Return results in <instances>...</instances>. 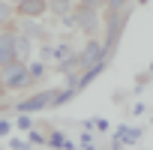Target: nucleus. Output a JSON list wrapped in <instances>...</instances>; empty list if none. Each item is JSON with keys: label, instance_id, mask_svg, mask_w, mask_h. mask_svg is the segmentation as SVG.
I'll use <instances>...</instances> for the list:
<instances>
[{"label": "nucleus", "instance_id": "7ed1b4c3", "mask_svg": "<svg viewBox=\"0 0 153 150\" xmlns=\"http://www.w3.org/2000/svg\"><path fill=\"white\" fill-rule=\"evenodd\" d=\"M54 96H57V90H45V93H36V96H30V99L18 102V105H15V111H18V114L45 111V108H51V105H54Z\"/></svg>", "mask_w": 153, "mask_h": 150}, {"label": "nucleus", "instance_id": "6ab92c4d", "mask_svg": "<svg viewBox=\"0 0 153 150\" xmlns=\"http://www.w3.org/2000/svg\"><path fill=\"white\" fill-rule=\"evenodd\" d=\"M93 129H99V132H105V129H108V120H102V117H99V120H93Z\"/></svg>", "mask_w": 153, "mask_h": 150}, {"label": "nucleus", "instance_id": "aec40b11", "mask_svg": "<svg viewBox=\"0 0 153 150\" xmlns=\"http://www.w3.org/2000/svg\"><path fill=\"white\" fill-rule=\"evenodd\" d=\"M30 141H33V144H45L48 138H45V135H39V132H30Z\"/></svg>", "mask_w": 153, "mask_h": 150}, {"label": "nucleus", "instance_id": "393cba45", "mask_svg": "<svg viewBox=\"0 0 153 150\" xmlns=\"http://www.w3.org/2000/svg\"><path fill=\"white\" fill-rule=\"evenodd\" d=\"M0 96H3V90H0Z\"/></svg>", "mask_w": 153, "mask_h": 150}, {"label": "nucleus", "instance_id": "39448f33", "mask_svg": "<svg viewBox=\"0 0 153 150\" xmlns=\"http://www.w3.org/2000/svg\"><path fill=\"white\" fill-rule=\"evenodd\" d=\"M15 60V30H0V69Z\"/></svg>", "mask_w": 153, "mask_h": 150}, {"label": "nucleus", "instance_id": "5701e85b", "mask_svg": "<svg viewBox=\"0 0 153 150\" xmlns=\"http://www.w3.org/2000/svg\"><path fill=\"white\" fill-rule=\"evenodd\" d=\"M66 150H75V147H72V144H66Z\"/></svg>", "mask_w": 153, "mask_h": 150}, {"label": "nucleus", "instance_id": "ddd939ff", "mask_svg": "<svg viewBox=\"0 0 153 150\" xmlns=\"http://www.w3.org/2000/svg\"><path fill=\"white\" fill-rule=\"evenodd\" d=\"M9 18H12V3L0 0V24H9Z\"/></svg>", "mask_w": 153, "mask_h": 150}, {"label": "nucleus", "instance_id": "2eb2a0df", "mask_svg": "<svg viewBox=\"0 0 153 150\" xmlns=\"http://www.w3.org/2000/svg\"><path fill=\"white\" fill-rule=\"evenodd\" d=\"M15 126H18V129H21V132H30V129H33V120H30V117H27V114H21V117H18V120H15Z\"/></svg>", "mask_w": 153, "mask_h": 150}, {"label": "nucleus", "instance_id": "412c9836", "mask_svg": "<svg viewBox=\"0 0 153 150\" xmlns=\"http://www.w3.org/2000/svg\"><path fill=\"white\" fill-rule=\"evenodd\" d=\"M9 129H12V126H9V120L0 117V135H9Z\"/></svg>", "mask_w": 153, "mask_h": 150}, {"label": "nucleus", "instance_id": "a211bd4d", "mask_svg": "<svg viewBox=\"0 0 153 150\" xmlns=\"http://www.w3.org/2000/svg\"><path fill=\"white\" fill-rule=\"evenodd\" d=\"M99 3H105V0H78V6H90V9H99Z\"/></svg>", "mask_w": 153, "mask_h": 150}, {"label": "nucleus", "instance_id": "9d476101", "mask_svg": "<svg viewBox=\"0 0 153 150\" xmlns=\"http://www.w3.org/2000/svg\"><path fill=\"white\" fill-rule=\"evenodd\" d=\"M21 33H24L27 39H48V33H45L36 21H24V30H21Z\"/></svg>", "mask_w": 153, "mask_h": 150}, {"label": "nucleus", "instance_id": "4468645a", "mask_svg": "<svg viewBox=\"0 0 153 150\" xmlns=\"http://www.w3.org/2000/svg\"><path fill=\"white\" fill-rule=\"evenodd\" d=\"M105 3H108V12H111V15H120V12L126 9L129 0H105Z\"/></svg>", "mask_w": 153, "mask_h": 150}, {"label": "nucleus", "instance_id": "0eeeda50", "mask_svg": "<svg viewBox=\"0 0 153 150\" xmlns=\"http://www.w3.org/2000/svg\"><path fill=\"white\" fill-rule=\"evenodd\" d=\"M15 60H21V63L30 60V39L24 33H15Z\"/></svg>", "mask_w": 153, "mask_h": 150}, {"label": "nucleus", "instance_id": "423d86ee", "mask_svg": "<svg viewBox=\"0 0 153 150\" xmlns=\"http://www.w3.org/2000/svg\"><path fill=\"white\" fill-rule=\"evenodd\" d=\"M15 12L24 15V18H39L42 12H48V3L45 0H21V3L15 6Z\"/></svg>", "mask_w": 153, "mask_h": 150}, {"label": "nucleus", "instance_id": "b1692460", "mask_svg": "<svg viewBox=\"0 0 153 150\" xmlns=\"http://www.w3.org/2000/svg\"><path fill=\"white\" fill-rule=\"evenodd\" d=\"M138 3H147V0H138Z\"/></svg>", "mask_w": 153, "mask_h": 150}, {"label": "nucleus", "instance_id": "6e6552de", "mask_svg": "<svg viewBox=\"0 0 153 150\" xmlns=\"http://www.w3.org/2000/svg\"><path fill=\"white\" fill-rule=\"evenodd\" d=\"M138 135H141V129H126V126H120V129L114 132V141H120V144H135Z\"/></svg>", "mask_w": 153, "mask_h": 150}, {"label": "nucleus", "instance_id": "1a4fd4ad", "mask_svg": "<svg viewBox=\"0 0 153 150\" xmlns=\"http://www.w3.org/2000/svg\"><path fill=\"white\" fill-rule=\"evenodd\" d=\"M48 3V12H54V15H69L72 12V0H45Z\"/></svg>", "mask_w": 153, "mask_h": 150}, {"label": "nucleus", "instance_id": "20e7f679", "mask_svg": "<svg viewBox=\"0 0 153 150\" xmlns=\"http://www.w3.org/2000/svg\"><path fill=\"white\" fill-rule=\"evenodd\" d=\"M72 15H75V27H81L84 33H93V30L99 27V15H96V9H90V6H78Z\"/></svg>", "mask_w": 153, "mask_h": 150}, {"label": "nucleus", "instance_id": "4be33fe9", "mask_svg": "<svg viewBox=\"0 0 153 150\" xmlns=\"http://www.w3.org/2000/svg\"><path fill=\"white\" fill-rule=\"evenodd\" d=\"M6 3H15V6H18V3H21V0H6Z\"/></svg>", "mask_w": 153, "mask_h": 150}, {"label": "nucleus", "instance_id": "f3484780", "mask_svg": "<svg viewBox=\"0 0 153 150\" xmlns=\"http://www.w3.org/2000/svg\"><path fill=\"white\" fill-rule=\"evenodd\" d=\"M9 147H12V150H30V144H27V141H21V138H12V141H9Z\"/></svg>", "mask_w": 153, "mask_h": 150}, {"label": "nucleus", "instance_id": "f257e3e1", "mask_svg": "<svg viewBox=\"0 0 153 150\" xmlns=\"http://www.w3.org/2000/svg\"><path fill=\"white\" fill-rule=\"evenodd\" d=\"M30 81H33V75H30L27 63H21V60H12L9 66L0 69V84H3V90H21Z\"/></svg>", "mask_w": 153, "mask_h": 150}, {"label": "nucleus", "instance_id": "9b49d317", "mask_svg": "<svg viewBox=\"0 0 153 150\" xmlns=\"http://www.w3.org/2000/svg\"><path fill=\"white\" fill-rule=\"evenodd\" d=\"M48 147H51V150H63V147H66L63 132H51V135H48Z\"/></svg>", "mask_w": 153, "mask_h": 150}, {"label": "nucleus", "instance_id": "dca6fc26", "mask_svg": "<svg viewBox=\"0 0 153 150\" xmlns=\"http://www.w3.org/2000/svg\"><path fill=\"white\" fill-rule=\"evenodd\" d=\"M27 69H30V75H33V78H39V75L45 72V66H42V63H27Z\"/></svg>", "mask_w": 153, "mask_h": 150}, {"label": "nucleus", "instance_id": "f8f14e48", "mask_svg": "<svg viewBox=\"0 0 153 150\" xmlns=\"http://www.w3.org/2000/svg\"><path fill=\"white\" fill-rule=\"evenodd\" d=\"M69 57H72V48H69V45H57V48H54V60H57V66H60L63 60H69Z\"/></svg>", "mask_w": 153, "mask_h": 150}, {"label": "nucleus", "instance_id": "f03ea898", "mask_svg": "<svg viewBox=\"0 0 153 150\" xmlns=\"http://www.w3.org/2000/svg\"><path fill=\"white\" fill-rule=\"evenodd\" d=\"M105 42H99V39H90L87 45H84V51H78V66L81 69H87V66H96V63H102L105 60Z\"/></svg>", "mask_w": 153, "mask_h": 150}, {"label": "nucleus", "instance_id": "a878e982", "mask_svg": "<svg viewBox=\"0 0 153 150\" xmlns=\"http://www.w3.org/2000/svg\"><path fill=\"white\" fill-rule=\"evenodd\" d=\"M150 69H153V63H150Z\"/></svg>", "mask_w": 153, "mask_h": 150}]
</instances>
